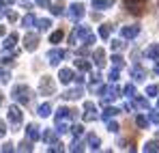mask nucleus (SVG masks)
<instances>
[{
  "instance_id": "obj_21",
  "label": "nucleus",
  "mask_w": 159,
  "mask_h": 153,
  "mask_svg": "<svg viewBox=\"0 0 159 153\" xmlns=\"http://www.w3.org/2000/svg\"><path fill=\"white\" fill-rule=\"evenodd\" d=\"M133 106H135V108H140V110H148V108H151L146 97H138V95H133Z\"/></svg>"
},
{
  "instance_id": "obj_18",
  "label": "nucleus",
  "mask_w": 159,
  "mask_h": 153,
  "mask_svg": "<svg viewBox=\"0 0 159 153\" xmlns=\"http://www.w3.org/2000/svg\"><path fill=\"white\" fill-rule=\"evenodd\" d=\"M15 43H17V32H11V35L2 41V48H4V50H13Z\"/></svg>"
},
{
  "instance_id": "obj_22",
  "label": "nucleus",
  "mask_w": 159,
  "mask_h": 153,
  "mask_svg": "<svg viewBox=\"0 0 159 153\" xmlns=\"http://www.w3.org/2000/svg\"><path fill=\"white\" fill-rule=\"evenodd\" d=\"M144 54H146L148 58H153V60H155V58H159V45H157V43H153V45H148Z\"/></svg>"
},
{
  "instance_id": "obj_19",
  "label": "nucleus",
  "mask_w": 159,
  "mask_h": 153,
  "mask_svg": "<svg viewBox=\"0 0 159 153\" xmlns=\"http://www.w3.org/2000/svg\"><path fill=\"white\" fill-rule=\"evenodd\" d=\"M56 136H58V134H56V129H45L41 138H43V142H45V145H54V142L58 140Z\"/></svg>"
},
{
  "instance_id": "obj_23",
  "label": "nucleus",
  "mask_w": 159,
  "mask_h": 153,
  "mask_svg": "<svg viewBox=\"0 0 159 153\" xmlns=\"http://www.w3.org/2000/svg\"><path fill=\"white\" fill-rule=\"evenodd\" d=\"M155 151H159V140H148L144 145V153H155Z\"/></svg>"
},
{
  "instance_id": "obj_2",
  "label": "nucleus",
  "mask_w": 159,
  "mask_h": 153,
  "mask_svg": "<svg viewBox=\"0 0 159 153\" xmlns=\"http://www.w3.org/2000/svg\"><path fill=\"white\" fill-rule=\"evenodd\" d=\"M97 91H99V97H101L103 106H106V103H112L114 99L120 97V91H118L116 86H101V88H97Z\"/></svg>"
},
{
  "instance_id": "obj_48",
  "label": "nucleus",
  "mask_w": 159,
  "mask_h": 153,
  "mask_svg": "<svg viewBox=\"0 0 159 153\" xmlns=\"http://www.w3.org/2000/svg\"><path fill=\"white\" fill-rule=\"evenodd\" d=\"M2 15H4V2L0 0V17H2Z\"/></svg>"
},
{
  "instance_id": "obj_16",
  "label": "nucleus",
  "mask_w": 159,
  "mask_h": 153,
  "mask_svg": "<svg viewBox=\"0 0 159 153\" xmlns=\"http://www.w3.org/2000/svg\"><path fill=\"white\" fill-rule=\"evenodd\" d=\"M118 112H120L118 108H114V106H107V103H106V108H103V114H101V119H103V121H110V119H114V117H116Z\"/></svg>"
},
{
  "instance_id": "obj_20",
  "label": "nucleus",
  "mask_w": 159,
  "mask_h": 153,
  "mask_svg": "<svg viewBox=\"0 0 159 153\" xmlns=\"http://www.w3.org/2000/svg\"><path fill=\"white\" fill-rule=\"evenodd\" d=\"M73 65L78 67L80 71H84V74H88V71H90V63H88L86 58H75V60H73Z\"/></svg>"
},
{
  "instance_id": "obj_35",
  "label": "nucleus",
  "mask_w": 159,
  "mask_h": 153,
  "mask_svg": "<svg viewBox=\"0 0 159 153\" xmlns=\"http://www.w3.org/2000/svg\"><path fill=\"white\" fill-rule=\"evenodd\" d=\"M110 82H118V78H120V67H112V71H110Z\"/></svg>"
},
{
  "instance_id": "obj_6",
  "label": "nucleus",
  "mask_w": 159,
  "mask_h": 153,
  "mask_svg": "<svg viewBox=\"0 0 159 153\" xmlns=\"http://www.w3.org/2000/svg\"><path fill=\"white\" fill-rule=\"evenodd\" d=\"M138 35H140V26H138V24L123 26V28H120V37H123L125 41H129V39H133V37H138Z\"/></svg>"
},
{
  "instance_id": "obj_1",
  "label": "nucleus",
  "mask_w": 159,
  "mask_h": 153,
  "mask_svg": "<svg viewBox=\"0 0 159 153\" xmlns=\"http://www.w3.org/2000/svg\"><path fill=\"white\" fill-rule=\"evenodd\" d=\"M11 97H13L17 103H30V99H32V91H30V86H26V84H15Z\"/></svg>"
},
{
  "instance_id": "obj_43",
  "label": "nucleus",
  "mask_w": 159,
  "mask_h": 153,
  "mask_svg": "<svg viewBox=\"0 0 159 153\" xmlns=\"http://www.w3.org/2000/svg\"><path fill=\"white\" fill-rule=\"evenodd\" d=\"M34 2H37L39 7H43V9H48V7L52 4V0H34Z\"/></svg>"
},
{
  "instance_id": "obj_11",
  "label": "nucleus",
  "mask_w": 159,
  "mask_h": 153,
  "mask_svg": "<svg viewBox=\"0 0 159 153\" xmlns=\"http://www.w3.org/2000/svg\"><path fill=\"white\" fill-rule=\"evenodd\" d=\"M93 60H95L97 67H103L107 63V56H106V52H103V48H97V50L93 52Z\"/></svg>"
},
{
  "instance_id": "obj_34",
  "label": "nucleus",
  "mask_w": 159,
  "mask_h": 153,
  "mask_svg": "<svg viewBox=\"0 0 159 153\" xmlns=\"http://www.w3.org/2000/svg\"><path fill=\"white\" fill-rule=\"evenodd\" d=\"M71 134H73V136H75V138H82V136H84V127H82V125H78V123H75V125H71Z\"/></svg>"
},
{
  "instance_id": "obj_49",
  "label": "nucleus",
  "mask_w": 159,
  "mask_h": 153,
  "mask_svg": "<svg viewBox=\"0 0 159 153\" xmlns=\"http://www.w3.org/2000/svg\"><path fill=\"white\" fill-rule=\"evenodd\" d=\"M155 74L159 76V58H155Z\"/></svg>"
},
{
  "instance_id": "obj_29",
  "label": "nucleus",
  "mask_w": 159,
  "mask_h": 153,
  "mask_svg": "<svg viewBox=\"0 0 159 153\" xmlns=\"http://www.w3.org/2000/svg\"><path fill=\"white\" fill-rule=\"evenodd\" d=\"M148 123H151V121H148L146 117H142V114H138V117H135V125H138L140 129H146V127H148Z\"/></svg>"
},
{
  "instance_id": "obj_36",
  "label": "nucleus",
  "mask_w": 159,
  "mask_h": 153,
  "mask_svg": "<svg viewBox=\"0 0 159 153\" xmlns=\"http://www.w3.org/2000/svg\"><path fill=\"white\" fill-rule=\"evenodd\" d=\"M50 26H52V22L50 20H37V28L43 32V30H50Z\"/></svg>"
},
{
  "instance_id": "obj_40",
  "label": "nucleus",
  "mask_w": 159,
  "mask_h": 153,
  "mask_svg": "<svg viewBox=\"0 0 159 153\" xmlns=\"http://www.w3.org/2000/svg\"><path fill=\"white\" fill-rule=\"evenodd\" d=\"M125 95H127V97H133V95H135V86H133V84H127V86H125Z\"/></svg>"
},
{
  "instance_id": "obj_44",
  "label": "nucleus",
  "mask_w": 159,
  "mask_h": 153,
  "mask_svg": "<svg viewBox=\"0 0 159 153\" xmlns=\"http://www.w3.org/2000/svg\"><path fill=\"white\" fill-rule=\"evenodd\" d=\"M2 151H4V153H13V151H15V147H13L11 142H7V145L2 147Z\"/></svg>"
},
{
  "instance_id": "obj_42",
  "label": "nucleus",
  "mask_w": 159,
  "mask_h": 153,
  "mask_svg": "<svg viewBox=\"0 0 159 153\" xmlns=\"http://www.w3.org/2000/svg\"><path fill=\"white\" fill-rule=\"evenodd\" d=\"M142 0H125V7H140Z\"/></svg>"
},
{
  "instance_id": "obj_50",
  "label": "nucleus",
  "mask_w": 159,
  "mask_h": 153,
  "mask_svg": "<svg viewBox=\"0 0 159 153\" xmlns=\"http://www.w3.org/2000/svg\"><path fill=\"white\" fill-rule=\"evenodd\" d=\"M2 2H4V4H13L15 0H2Z\"/></svg>"
},
{
  "instance_id": "obj_37",
  "label": "nucleus",
  "mask_w": 159,
  "mask_h": 153,
  "mask_svg": "<svg viewBox=\"0 0 159 153\" xmlns=\"http://www.w3.org/2000/svg\"><path fill=\"white\" fill-rule=\"evenodd\" d=\"M11 80V74L4 69V65H0V82H9Z\"/></svg>"
},
{
  "instance_id": "obj_53",
  "label": "nucleus",
  "mask_w": 159,
  "mask_h": 153,
  "mask_svg": "<svg viewBox=\"0 0 159 153\" xmlns=\"http://www.w3.org/2000/svg\"><path fill=\"white\" fill-rule=\"evenodd\" d=\"M157 138H159V131H157Z\"/></svg>"
},
{
  "instance_id": "obj_47",
  "label": "nucleus",
  "mask_w": 159,
  "mask_h": 153,
  "mask_svg": "<svg viewBox=\"0 0 159 153\" xmlns=\"http://www.w3.org/2000/svg\"><path fill=\"white\" fill-rule=\"evenodd\" d=\"M15 20H17V15H15V13L11 11V13H9V22H15Z\"/></svg>"
},
{
  "instance_id": "obj_25",
  "label": "nucleus",
  "mask_w": 159,
  "mask_h": 153,
  "mask_svg": "<svg viewBox=\"0 0 159 153\" xmlns=\"http://www.w3.org/2000/svg\"><path fill=\"white\" fill-rule=\"evenodd\" d=\"M112 4H114V0H93L95 9H110Z\"/></svg>"
},
{
  "instance_id": "obj_9",
  "label": "nucleus",
  "mask_w": 159,
  "mask_h": 153,
  "mask_svg": "<svg viewBox=\"0 0 159 153\" xmlns=\"http://www.w3.org/2000/svg\"><path fill=\"white\" fill-rule=\"evenodd\" d=\"M65 56H67V52H65V50H58V48H52L50 54H48V58H50V63H52V65H58Z\"/></svg>"
},
{
  "instance_id": "obj_28",
  "label": "nucleus",
  "mask_w": 159,
  "mask_h": 153,
  "mask_svg": "<svg viewBox=\"0 0 159 153\" xmlns=\"http://www.w3.org/2000/svg\"><path fill=\"white\" fill-rule=\"evenodd\" d=\"M110 60H112V65H114V67H120V69L125 67V58H123V56H120L118 52H116V54H114V56H112Z\"/></svg>"
},
{
  "instance_id": "obj_13",
  "label": "nucleus",
  "mask_w": 159,
  "mask_h": 153,
  "mask_svg": "<svg viewBox=\"0 0 159 153\" xmlns=\"http://www.w3.org/2000/svg\"><path fill=\"white\" fill-rule=\"evenodd\" d=\"M82 95H84L82 86H78V88H67V91L62 93V99H80Z\"/></svg>"
},
{
  "instance_id": "obj_31",
  "label": "nucleus",
  "mask_w": 159,
  "mask_h": 153,
  "mask_svg": "<svg viewBox=\"0 0 159 153\" xmlns=\"http://www.w3.org/2000/svg\"><path fill=\"white\" fill-rule=\"evenodd\" d=\"M15 149H17V151H32V140H28V138H26V140H24V142H20Z\"/></svg>"
},
{
  "instance_id": "obj_5",
  "label": "nucleus",
  "mask_w": 159,
  "mask_h": 153,
  "mask_svg": "<svg viewBox=\"0 0 159 153\" xmlns=\"http://www.w3.org/2000/svg\"><path fill=\"white\" fill-rule=\"evenodd\" d=\"M39 93L45 95V97H48V95H54V93H56V82L48 76L41 78V82H39Z\"/></svg>"
},
{
  "instance_id": "obj_10",
  "label": "nucleus",
  "mask_w": 159,
  "mask_h": 153,
  "mask_svg": "<svg viewBox=\"0 0 159 153\" xmlns=\"http://www.w3.org/2000/svg\"><path fill=\"white\" fill-rule=\"evenodd\" d=\"M39 129H41L39 125L30 123V125L26 127V138H28V140H32V142H37V140L41 138V131H39Z\"/></svg>"
},
{
  "instance_id": "obj_7",
  "label": "nucleus",
  "mask_w": 159,
  "mask_h": 153,
  "mask_svg": "<svg viewBox=\"0 0 159 153\" xmlns=\"http://www.w3.org/2000/svg\"><path fill=\"white\" fill-rule=\"evenodd\" d=\"M37 45H39V35L28 32L26 37H24V48H26L28 52H34V50H37Z\"/></svg>"
},
{
  "instance_id": "obj_32",
  "label": "nucleus",
  "mask_w": 159,
  "mask_h": 153,
  "mask_svg": "<svg viewBox=\"0 0 159 153\" xmlns=\"http://www.w3.org/2000/svg\"><path fill=\"white\" fill-rule=\"evenodd\" d=\"M110 32H112V28H110L107 24L99 26V37H101V39H107V37H110Z\"/></svg>"
},
{
  "instance_id": "obj_33",
  "label": "nucleus",
  "mask_w": 159,
  "mask_h": 153,
  "mask_svg": "<svg viewBox=\"0 0 159 153\" xmlns=\"http://www.w3.org/2000/svg\"><path fill=\"white\" fill-rule=\"evenodd\" d=\"M125 48H127V43H125V41H120V39L112 41V50H114V52H123Z\"/></svg>"
},
{
  "instance_id": "obj_54",
  "label": "nucleus",
  "mask_w": 159,
  "mask_h": 153,
  "mask_svg": "<svg viewBox=\"0 0 159 153\" xmlns=\"http://www.w3.org/2000/svg\"><path fill=\"white\" fill-rule=\"evenodd\" d=\"M157 106H159V102H157Z\"/></svg>"
},
{
  "instance_id": "obj_46",
  "label": "nucleus",
  "mask_w": 159,
  "mask_h": 153,
  "mask_svg": "<svg viewBox=\"0 0 159 153\" xmlns=\"http://www.w3.org/2000/svg\"><path fill=\"white\" fill-rule=\"evenodd\" d=\"M4 134H7V125H4V121L0 119V138H2Z\"/></svg>"
},
{
  "instance_id": "obj_8",
  "label": "nucleus",
  "mask_w": 159,
  "mask_h": 153,
  "mask_svg": "<svg viewBox=\"0 0 159 153\" xmlns=\"http://www.w3.org/2000/svg\"><path fill=\"white\" fill-rule=\"evenodd\" d=\"M84 119H86V121H97V119H99V117H97L95 103H90V102L84 103Z\"/></svg>"
},
{
  "instance_id": "obj_4",
  "label": "nucleus",
  "mask_w": 159,
  "mask_h": 153,
  "mask_svg": "<svg viewBox=\"0 0 159 153\" xmlns=\"http://www.w3.org/2000/svg\"><path fill=\"white\" fill-rule=\"evenodd\" d=\"M22 119H24V112H22V108L17 106V103H13L11 108H9V121L13 123V127L17 131V127L22 125Z\"/></svg>"
},
{
  "instance_id": "obj_12",
  "label": "nucleus",
  "mask_w": 159,
  "mask_h": 153,
  "mask_svg": "<svg viewBox=\"0 0 159 153\" xmlns=\"http://www.w3.org/2000/svg\"><path fill=\"white\" fill-rule=\"evenodd\" d=\"M73 78H75L73 69H67V67H65V69H60V71H58V80H60L62 84H71V82H73Z\"/></svg>"
},
{
  "instance_id": "obj_52",
  "label": "nucleus",
  "mask_w": 159,
  "mask_h": 153,
  "mask_svg": "<svg viewBox=\"0 0 159 153\" xmlns=\"http://www.w3.org/2000/svg\"><path fill=\"white\" fill-rule=\"evenodd\" d=\"M0 103H2V95H0Z\"/></svg>"
},
{
  "instance_id": "obj_30",
  "label": "nucleus",
  "mask_w": 159,
  "mask_h": 153,
  "mask_svg": "<svg viewBox=\"0 0 159 153\" xmlns=\"http://www.w3.org/2000/svg\"><path fill=\"white\" fill-rule=\"evenodd\" d=\"M62 37H65V32H62V30H54L52 35H50V43H60V41H62Z\"/></svg>"
},
{
  "instance_id": "obj_24",
  "label": "nucleus",
  "mask_w": 159,
  "mask_h": 153,
  "mask_svg": "<svg viewBox=\"0 0 159 153\" xmlns=\"http://www.w3.org/2000/svg\"><path fill=\"white\" fill-rule=\"evenodd\" d=\"M48 9L52 11L54 15H62V13H65V4H62V2H54V4L48 7Z\"/></svg>"
},
{
  "instance_id": "obj_39",
  "label": "nucleus",
  "mask_w": 159,
  "mask_h": 153,
  "mask_svg": "<svg viewBox=\"0 0 159 153\" xmlns=\"http://www.w3.org/2000/svg\"><path fill=\"white\" fill-rule=\"evenodd\" d=\"M148 121H151V123H157V125H159V112H153V110L148 108Z\"/></svg>"
},
{
  "instance_id": "obj_14",
  "label": "nucleus",
  "mask_w": 159,
  "mask_h": 153,
  "mask_svg": "<svg viewBox=\"0 0 159 153\" xmlns=\"http://www.w3.org/2000/svg\"><path fill=\"white\" fill-rule=\"evenodd\" d=\"M86 145H88L93 151H99L101 140H99V136H97V134H86Z\"/></svg>"
},
{
  "instance_id": "obj_27",
  "label": "nucleus",
  "mask_w": 159,
  "mask_h": 153,
  "mask_svg": "<svg viewBox=\"0 0 159 153\" xmlns=\"http://www.w3.org/2000/svg\"><path fill=\"white\" fill-rule=\"evenodd\" d=\"M34 24H37V17H34L32 13H28L26 17L22 20V26H24V28H32V26H34Z\"/></svg>"
},
{
  "instance_id": "obj_15",
  "label": "nucleus",
  "mask_w": 159,
  "mask_h": 153,
  "mask_svg": "<svg viewBox=\"0 0 159 153\" xmlns=\"http://www.w3.org/2000/svg\"><path fill=\"white\" fill-rule=\"evenodd\" d=\"M69 15H71L73 20H80V17L84 15V4H80V2L71 4V7H69Z\"/></svg>"
},
{
  "instance_id": "obj_17",
  "label": "nucleus",
  "mask_w": 159,
  "mask_h": 153,
  "mask_svg": "<svg viewBox=\"0 0 159 153\" xmlns=\"http://www.w3.org/2000/svg\"><path fill=\"white\" fill-rule=\"evenodd\" d=\"M131 78H133V82H142V80L146 78V71H144V69L135 63V67L131 69Z\"/></svg>"
},
{
  "instance_id": "obj_41",
  "label": "nucleus",
  "mask_w": 159,
  "mask_h": 153,
  "mask_svg": "<svg viewBox=\"0 0 159 153\" xmlns=\"http://www.w3.org/2000/svg\"><path fill=\"white\" fill-rule=\"evenodd\" d=\"M107 131L116 134V131H118V123H114V121H107Z\"/></svg>"
},
{
  "instance_id": "obj_26",
  "label": "nucleus",
  "mask_w": 159,
  "mask_h": 153,
  "mask_svg": "<svg viewBox=\"0 0 159 153\" xmlns=\"http://www.w3.org/2000/svg\"><path fill=\"white\" fill-rule=\"evenodd\" d=\"M37 112H39V117H50L52 114V103H41Z\"/></svg>"
},
{
  "instance_id": "obj_45",
  "label": "nucleus",
  "mask_w": 159,
  "mask_h": 153,
  "mask_svg": "<svg viewBox=\"0 0 159 153\" xmlns=\"http://www.w3.org/2000/svg\"><path fill=\"white\" fill-rule=\"evenodd\" d=\"M69 151H84V147H82L80 142H73V145L69 147Z\"/></svg>"
},
{
  "instance_id": "obj_38",
  "label": "nucleus",
  "mask_w": 159,
  "mask_h": 153,
  "mask_svg": "<svg viewBox=\"0 0 159 153\" xmlns=\"http://www.w3.org/2000/svg\"><path fill=\"white\" fill-rule=\"evenodd\" d=\"M157 93H159V86H157V84H151V86H146V95H148V97H155Z\"/></svg>"
},
{
  "instance_id": "obj_51",
  "label": "nucleus",
  "mask_w": 159,
  "mask_h": 153,
  "mask_svg": "<svg viewBox=\"0 0 159 153\" xmlns=\"http://www.w3.org/2000/svg\"><path fill=\"white\" fill-rule=\"evenodd\" d=\"M2 35H4V26L0 24V37H2Z\"/></svg>"
},
{
  "instance_id": "obj_3",
  "label": "nucleus",
  "mask_w": 159,
  "mask_h": 153,
  "mask_svg": "<svg viewBox=\"0 0 159 153\" xmlns=\"http://www.w3.org/2000/svg\"><path fill=\"white\" fill-rule=\"evenodd\" d=\"M78 119V110L73 108H58L56 110V123H69Z\"/></svg>"
}]
</instances>
